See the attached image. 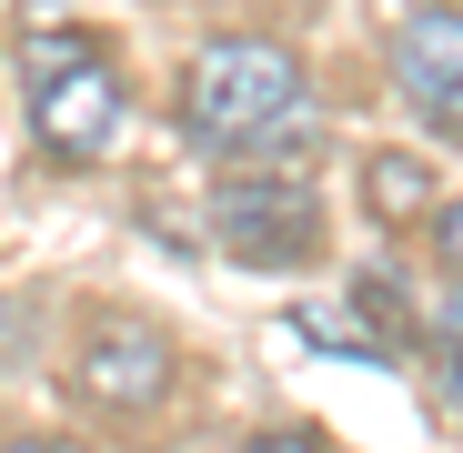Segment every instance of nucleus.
I'll return each instance as SVG.
<instances>
[{"instance_id":"nucleus-1","label":"nucleus","mask_w":463,"mask_h":453,"mask_svg":"<svg viewBox=\"0 0 463 453\" xmlns=\"http://www.w3.org/2000/svg\"><path fill=\"white\" fill-rule=\"evenodd\" d=\"M182 131L232 162H272L313 131V81L282 41H202L182 71Z\"/></svg>"},{"instance_id":"nucleus-2","label":"nucleus","mask_w":463,"mask_h":453,"mask_svg":"<svg viewBox=\"0 0 463 453\" xmlns=\"http://www.w3.org/2000/svg\"><path fill=\"white\" fill-rule=\"evenodd\" d=\"M121 111H131L121 61L91 31H31V51H21V121H31V141L51 162H101L121 141Z\"/></svg>"},{"instance_id":"nucleus-8","label":"nucleus","mask_w":463,"mask_h":453,"mask_svg":"<svg viewBox=\"0 0 463 453\" xmlns=\"http://www.w3.org/2000/svg\"><path fill=\"white\" fill-rule=\"evenodd\" d=\"M433 252L463 272V202H453V212H433Z\"/></svg>"},{"instance_id":"nucleus-3","label":"nucleus","mask_w":463,"mask_h":453,"mask_svg":"<svg viewBox=\"0 0 463 453\" xmlns=\"http://www.w3.org/2000/svg\"><path fill=\"white\" fill-rule=\"evenodd\" d=\"M212 232L232 262H313L323 252V192L302 172H232L212 192Z\"/></svg>"},{"instance_id":"nucleus-6","label":"nucleus","mask_w":463,"mask_h":453,"mask_svg":"<svg viewBox=\"0 0 463 453\" xmlns=\"http://www.w3.org/2000/svg\"><path fill=\"white\" fill-rule=\"evenodd\" d=\"M373 212H393V222L423 212V162H413V151H383V162H373Z\"/></svg>"},{"instance_id":"nucleus-7","label":"nucleus","mask_w":463,"mask_h":453,"mask_svg":"<svg viewBox=\"0 0 463 453\" xmlns=\"http://www.w3.org/2000/svg\"><path fill=\"white\" fill-rule=\"evenodd\" d=\"M433 353H443V373H453V383H463V282L433 302Z\"/></svg>"},{"instance_id":"nucleus-9","label":"nucleus","mask_w":463,"mask_h":453,"mask_svg":"<svg viewBox=\"0 0 463 453\" xmlns=\"http://www.w3.org/2000/svg\"><path fill=\"white\" fill-rule=\"evenodd\" d=\"M0 453H51V443H0Z\"/></svg>"},{"instance_id":"nucleus-5","label":"nucleus","mask_w":463,"mask_h":453,"mask_svg":"<svg viewBox=\"0 0 463 453\" xmlns=\"http://www.w3.org/2000/svg\"><path fill=\"white\" fill-rule=\"evenodd\" d=\"M393 91L413 121H433L443 141L463 131V11H413L393 31Z\"/></svg>"},{"instance_id":"nucleus-4","label":"nucleus","mask_w":463,"mask_h":453,"mask_svg":"<svg viewBox=\"0 0 463 453\" xmlns=\"http://www.w3.org/2000/svg\"><path fill=\"white\" fill-rule=\"evenodd\" d=\"M71 383H81L101 413H151L172 393V333H151V323H91L81 333V363H71Z\"/></svg>"}]
</instances>
